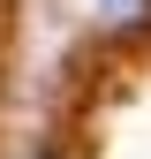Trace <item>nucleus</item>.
Segmentation results:
<instances>
[{
	"mask_svg": "<svg viewBox=\"0 0 151 159\" xmlns=\"http://www.w3.org/2000/svg\"><path fill=\"white\" fill-rule=\"evenodd\" d=\"M98 8H106V23H136V15H144V0H98Z\"/></svg>",
	"mask_w": 151,
	"mask_h": 159,
	"instance_id": "nucleus-1",
	"label": "nucleus"
}]
</instances>
